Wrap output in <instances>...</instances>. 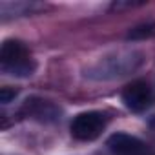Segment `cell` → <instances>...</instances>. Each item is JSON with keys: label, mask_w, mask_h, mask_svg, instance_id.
Masks as SVG:
<instances>
[{"label": "cell", "mask_w": 155, "mask_h": 155, "mask_svg": "<svg viewBox=\"0 0 155 155\" xmlns=\"http://www.w3.org/2000/svg\"><path fill=\"white\" fill-rule=\"evenodd\" d=\"M144 62V53L137 49H120L115 53H110L106 57H101L93 66L86 69V77L95 81H113L120 79L135 69H139Z\"/></svg>", "instance_id": "6da1fadb"}, {"label": "cell", "mask_w": 155, "mask_h": 155, "mask_svg": "<svg viewBox=\"0 0 155 155\" xmlns=\"http://www.w3.org/2000/svg\"><path fill=\"white\" fill-rule=\"evenodd\" d=\"M0 69L11 77H31L37 69V62L29 49L20 40H4L0 48Z\"/></svg>", "instance_id": "7a4b0ae2"}, {"label": "cell", "mask_w": 155, "mask_h": 155, "mask_svg": "<svg viewBox=\"0 0 155 155\" xmlns=\"http://www.w3.org/2000/svg\"><path fill=\"white\" fill-rule=\"evenodd\" d=\"M108 119L101 111H84L79 113L71 122V135L77 140H95L106 130Z\"/></svg>", "instance_id": "3957f363"}, {"label": "cell", "mask_w": 155, "mask_h": 155, "mask_svg": "<svg viewBox=\"0 0 155 155\" xmlns=\"http://www.w3.org/2000/svg\"><path fill=\"white\" fill-rule=\"evenodd\" d=\"M20 115L38 120V122H57L62 115V110L48 99H40V97H31L28 99L22 108H20Z\"/></svg>", "instance_id": "277c9868"}, {"label": "cell", "mask_w": 155, "mask_h": 155, "mask_svg": "<svg viewBox=\"0 0 155 155\" xmlns=\"http://www.w3.org/2000/svg\"><path fill=\"white\" fill-rule=\"evenodd\" d=\"M122 102L128 110L135 111V113H140L144 111L146 108H150L151 104V88L146 81H133L130 82L124 90H122Z\"/></svg>", "instance_id": "5b68a950"}, {"label": "cell", "mask_w": 155, "mask_h": 155, "mask_svg": "<svg viewBox=\"0 0 155 155\" xmlns=\"http://www.w3.org/2000/svg\"><path fill=\"white\" fill-rule=\"evenodd\" d=\"M106 146L115 155H142L146 151V144L140 139L128 133H113L108 139Z\"/></svg>", "instance_id": "8992f818"}, {"label": "cell", "mask_w": 155, "mask_h": 155, "mask_svg": "<svg viewBox=\"0 0 155 155\" xmlns=\"http://www.w3.org/2000/svg\"><path fill=\"white\" fill-rule=\"evenodd\" d=\"M153 35H155V22H146V24H140L130 29L126 38L128 40H146V38H151Z\"/></svg>", "instance_id": "52a82bcc"}, {"label": "cell", "mask_w": 155, "mask_h": 155, "mask_svg": "<svg viewBox=\"0 0 155 155\" xmlns=\"http://www.w3.org/2000/svg\"><path fill=\"white\" fill-rule=\"evenodd\" d=\"M17 95H18V90L9 88V86H4L2 90H0V102H2V104H9L11 101H15Z\"/></svg>", "instance_id": "ba28073f"}]
</instances>
